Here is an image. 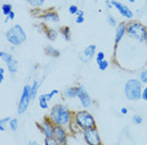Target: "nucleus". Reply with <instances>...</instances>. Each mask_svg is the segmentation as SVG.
Listing matches in <instances>:
<instances>
[{
  "label": "nucleus",
  "mask_w": 147,
  "mask_h": 145,
  "mask_svg": "<svg viewBox=\"0 0 147 145\" xmlns=\"http://www.w3.org/2000/svg\"><path fill=\"white\" fill-rule=\"evenodd\" d=\"M44 34L45 36L49 39L51 41H54L57 38H58V34H59V31H57L54 30V29H52V28H47L45 30H44Z\"/></svg>",
  "instance_id": "obj_19"
},
{
  "label": "nucleus",
  "mask_w": 147,
  "mask_h": 145,
  "mask_svg": "<svg viewBox=\"0 0 147 145\" xmlns=\"http://www.w3.org/2000/svg\"><path fill=\"white\" fill-rule=\"evenodd\" d=\"M141 99H142V100H146L147 101V85L142 89V98Z\"/></svg>",
  "instance_id": "obj_36"
},
{
  "label": "nucleus",
  "mask_w": 147,
  "mask_h": 145,
  "mask_svg": "<svg viewBox=\"0 0 147 145\" xmlns=\"http://www.w3.org/2000/svg\"><path fill=\"white\" fill-rule=\"evenodd\" d=\"M140 80L142 81V84H146L147 85V68L143 69V70L140 72Z\"/></svg>",
  "instance_id": "obj_28"
},
{
  "label": "nucleus",
  "mask_w": 147,
  "mask_h": 145,
  "mask_svg": "<svg viewBox=\"0 0 147 145\" xmlns=\"http://www.w3.org/2000/svg\"><path fill=\"white\" fill-rule=\"evenodd\" d=\"M79 8L77 5H71L69 6V14H73V15H77V13H78Z\"/></svg>",
  "instance_id": "obj_33"
},
{
  "label": "nucleus",
  "mask_w": 147,
  "mask_h": 145,
  "mask_svg": "<svg viewBox=\"0 0 147 145\" xmlns=\"http://www.w3.org/2000/svg\"><path fill=\"white\" fill-rule=\"evenodd\" d=\"M94 1H98V0H94Z\"/></svg>",
  "instance_id": "obj_46"
},
{
  "label": "nucleus",
  "mask_w": 147,
  "mask_h": 145,
  "mask_svg": "<svg viewBox=\"0 0 147 145\" xmlns=\"http://www.w3.org/2000/svg\"><path fill=\"white\" fill-rule=\"evenodd\" d=\"M106 5H107V8H108V9H112V8H113L111 0H106Z\"/></svg>",
  "instance_id": "obj_40"
},
{
  "label": "nucleus",
  "mask_w": 147,
  "mask_h": 145,
  "mask_svg": "<svg viewBox=\"0 0 147 145\" xmlns=\"http://www.w3.org/2000/svg\"><path fill=\"white\" fill-rule=\"evenodd\" d=\"M9 128H10L11 131H16L19 129V120L16 118H11L10 123H9Z\"/></svg>",
  "instance_id": "obj_24"
},
{
  "label": "nucleus",
  "mask_w": 147,
  "mask_h": 145,
  "mask_svg": "<svg viewBox=\"0 0 147 145\" xmlns=\"http://www.w3.org/2000/svg\"><path fill=\"white\" fill-rule=\"evenodd\" d=\"M5 38L13 47H19L26 40V33L20 24H15L5 31Z\"/></svg>",
  "instance_id": "obj_4"
},
{
  "label": "nucleus",
  "mask_w": 147,
  "mask_h": 145,
  "mask_svg": "<svg viewBox=\"0 0 147 145\" xmlns=\"http://www.w3.org/2000/svg\"><path fill=\"white\" fill-rule=\"evenodd\" d=\"M106 59V55H105V53L103 51H99V53H97L96 54V61H97V64H99L102 60H105Z\"/></svg>",
  "instance_id": "obj_30"
},
{
  "label": "nucleus",
  "mask_w": 147,
  "mask_h": 145,
  "mask_svg": "<svg viewBox=\"0 0 147 145\" xmlns=\"http://www.w3.org/2000/svg\"><path fill=\"white\" fill-rule=\"evenodd\" d=\"M145 44H146V47H147V38H146V41H145Z\"/></svg>",
  "instance_id": "obj_45"
},
{
  "label": "nucleus",
  "mask_w": 147,
  "mask_h": 145,
  "mask_svg": "<svg viewBox=\"0 0 147 145\" xmlns=\"http://www.w3.org/2000/svg\"><path fill=\"white\" fill-rule=\"evenodd\" d=\"M142 81L140 79H128L125 83V96L131 101H138L142 98Z\"/></svg>",
  "instance_id": "obj_3"
},
{
  "label": "nucleus",
  "mask_w": 147,
  "mask_h": 145,
  "mask_svg": "<svg viewBox=\"0 0 147 145\" xmlns=\"http://www.w3.org/2000/svg\"><path fill=\"white\" fill-rule=\"evenodd\" d=\"M11 60H14V57H13V54L8 53V54H6V57L4 58V63L6 64V63H9V61H11Z\"/></svg>",
  "instance_id": "obj_34"
},
{
  "label": "nucleus",
  "mask_w": 147,
  "mask_h": 145,
  "mask_svg": "<svg viewBox=\"0 0 147 145\" xmlns=\"http://www.w3.org/2000/svg\"><path fill=\"white\" fill-rule=\"evenodd\" d=\"M96 54H97V47L94 44H91V45H88V47H86L83 53L79 55V59H81L83 63H88V61H91L93 58H96Z\"/></svg>",
  "instance_id": "obj_13"
},
{
  "label": "nucleus",
  "mask_w": 147,
  "mask_h": 145,
  "mask_svg": "<svg viewBox=\"0 0 147 145\" xmlns=\"http://www.w3.org/2000/svg\"><path fill=\"white\" fill-rule=\"evenodd\" d=\"M10 120H11V118L10 116H5V118H1L0 119V126H5V124L6 123H10Z\"/></svg>",
  "instance_id": "obj_32"
},
{
  "label": "nucleus",
  "mask_w": 147,
  "mask_h": 145,
  "mask_svg": "<svg viewBox=\"0 0 147 145\" xmlns=\"http://www.w3.org/2000/svg\"><path fill=\"white\" fill-rule=\"evenodd\" d=\"M127 113H128V109H127V108H122L121 109V114L122 115H126Z\"/></svg>",
  "instance_id": "obj_41"
},
{
  "label": "nucleus",
  "mask_w": 147,
  "mask_h": 145,
  "mask_svg": "<svg viewBox=\"0 0 147 145\" xmlns=\"http://www.w3.org/2000/svg\"><path fill=\"white\" fill-rule=\"evenodd\" d=\"M26 145H39V143H36V141H34V140H30V141H28Z\"/></svg>",
  "instance_id": "obj_42"
},
{
  "label": "nucleus",
  "mask_w": 147,
  "mask_h": 145,
  "mask_svg": "<svg viewBox=\"0 0 147 145\" xmlns=\"http://www.w3.org/2000/svg\"><path fill=\"white\" fill-rule=\"evenodd\" d=\"M14 19H15V13H14V11H11L10 14L6 16V21H9V20H14Z\"/></svg>",
  "instance_id": "obj_37"
},
{
  "label": "nucleus",
  "mask_w": 147,
  "mask_h": 145,
  "mask_svg": "<svg viewBox=\"0 0 147 145\" xmlns=\"http://www.w3.org/2000/svg\"><path fill=\"white\" fill-rule=\"evenodd\" d=\"M28 1V4L32 6V8H40V6H43V4L45 3V0H26Z\"/></svg>",
  "instance_id": "obj_23"
},
{
  "label": "nucleus",
  "mask_w": 147,
  "mask_h": 145,
  "mask_svg": "<svg viewBox=\"0 0 147 145\" xmlns=\"http://www.w3.org/2000/svg\"><path fill=\"white\" fill-rule=\"evenodd\" d=\"M38 100H39V106H40V108L43 109V110H47V109L49 108V101L45 99L44 94H39Z\"/></svg>",
  "instance_id": "obj_21"
},
{
  "label": "nucleus",
  "mask_w": 147,
  "mask_h": 145,
  "mask_svg": "<svg viewBox=\"0 0 147 145\" xmlns=\"http://www.w3.org/2000/svg\"><path fill=\"white\" fill-rule=\"evenodd\" d=\"M40 18H42V20L45 23H52V24L59 23V14L54 9H48V10L43 11L40 14Z\"/></svg>",
  "instance_id": "obj_12"
},
{
  "label": "nucleus",
  "mask_w": 147,
  "mask_h": 145,
  "mask_svg": "<svg viewBox=\"0 0 147 145\" xmlns=\"http://www.w3.org/2000/svg\"><path fill=\"white\" fill-rule=\"evenodd\" d=\"M136 0H128V3H135Z\"/></svg>",
  "instance_id": "obj_44"
},
{
  "label": "nucleus",
  "mask_w": 147,
  "mask_h": 145,
  "mask_svg": "<svg viewBox=\"0 0 147 145\" xmlns=\"http://www.w3.org/2000/svg\"><path fill=\"white\" fill-rule=\"evenodd\" d=\"M45 79V76H43L40 80H34L33 83L30 84L32 85V96L33 99H35L36 96H38V93H39V88L42 86V83H43V80Z\"/></svg>",
  "instance_id": "obj_15"
},
{
  "label": "nucleus",
  "mask_w": 147,
  "mask_h": 145,
  "mask_svg": "<svg viewBox=\"0 0 147 145\" xmlns=\"http://www.w3.org/2000/svg\"><path fill=\"white\" fill-rule=\"evenodd\" d=\"M77 16H84V11L79 9V10H78V13H77Z\"/></svg>",
  "instance_id": "obj_43"
},
{
  "label": "nucleus",
  "mask_w": 147,
  "mask_h": 145,
  "mask_svg": "<svg viewBox=\"0 0 147 145\" xmlns=\"http://www.w3.org/2000/svg\"><path fill=\"white\" fill-rule=\"evenodd\" d=\"M6 68H8V70L9 72H10L11 75H14L16 71H18V69H19V61L16 60V59H14V60H11V61H9V63H6Z\"/></svg>",
  "instance_id": "obj_17"
},
{
  "label": "nucleus",
  "mask_w": 147,
  "mask_h": 145,
  "mask_svg": "<svg viewBox=\"0 0 147 145\" xmlns=\"http://www.w3.org/2000/svg\"><path fill=\"white\" fill-rule=\"evenodd\" d=\"M83 140L86 141L87 145H102V139L101 135H99V131L97 128H93V129H87L81 131Z\"/></svg>",
  "instance_id": "obj_8"
},
{
  "label": "nucleus",
  "mask_w": 147,
  "mask_h": 145,
  "mask_svg": "<svg viewBox=\"0 0 147 145\" xmlns=\"http://www.w3.org/2000/svg\"><path fill=\"white\" fill-rule=\"evenodd\" d=\"M59 94V90L58 89H53L52 91H49V93H45L44 94V96H45V99L48 101H51L52 99H53V96H55V95H58Z\"/></svg>",
  "instance_id": "obj_25"
},
{
  "label": "nucleus",
  "mask_w": 147,
  "mask_h": 145,
  "mask_svg": "<svg viewBox=\"0 0 147 145\" xmlns=\"http://www.w3.org/2000/svg\"><path fill=\"white\" fill-rule=\"evenodd\" d=\"M143 121V118L141 116L140 114H135V115H132V123L133 124H136V125H140Z\"/></svg>",
  "instance_id": "obj_27"
},
{
  "label": "nucleus",
  "mask_w": 147,
  "mask_h": 145,
  "mask_svg": "<svg viewBox=\"0 0 147 145\" xmlns=\"http://www.w3.org/2000/svg\"><path fill=\"white\" fill-rule=\"evenodd\" d=\"M5 79V69L4 68H0V83H3Z\"/></svg>",
  "instance_id": "obj_35"
},
{
  "label": "nucleus",
  "mask_w": 147,
  "mask_h": 145,
  "mask_svg": "<svg viewBox=\"0 0 147 145\" xmlns=\"http://www.w3.org/2000/svg\"><path fill=\"white\" fill-rule=\"evenodd\" d=\"M109 67V61L108 60H102L101 63L98 64V68H99V70H102V71H105V70H107V68Z\"/></svg>",
  "instance_id": "obj_29"
},
{
  "label": "nucleus",
  "mask_w": 147,
  "mask_h": 145,
  "mask_svg": "<svg viewBox=\"0 0 147 145\" xmlns=\"http://www.w3.org/2000/svg\"><path fill=\"white\" fill-rule=\"evenodd\" d=\"M32 100H33V96H32V85L25 84L24 88H23L20 98H19V103H18V114L19 115L26 113V110H28L29 104H30Z\"/></svg>",
  "instance_id": "obj_6"
},
{
  "label": "nucleus",
  "mask_w": 147,
  "mask_h": 145,
  "mask_svg": "<svg viewBox=\"0 0 147 145\" xmlns=\"http://www.w3.org/2000/svg\"><path fill=\"white\" fill-rule=\"evenodd\" d=\"M125 35H127V23L119 21L118 25L116 26V33H115V49L118 48L119 43L122 41Z\"/></svg>",
  "instance_id": "obj_11"
},
{
  "label": "nucleus",
  "mask_w": 147,
  "mask_h": 145,
  "mask_svg": "<svg viewBox=\"0 0 147 145\" xmlns=\"http://www.w3.org/2000/svg\"><path fill=\"white\" fill-rule=\"evenodd\" d=\"M76 23L77 24H82V23H84V16H77Z\"/></svg>",
  "instance_id": "obj_38"
},
{
  "label": "nucleus",
  "mask_w": 147,
  "mask_h": 145,
  "mask_svg": "<svg viewBox=\"0 0 147 145\" xmlns=\"http://www.w3.org/2000/svg\"><path fill=\"white\" fill-rule=\"evenodd\" d=\"M72 124L76 129H78L81 131L97 128V123H96L94 116H93L87 109H83V110H78V111H76V113H73Z\"/></svg>",
  "instance_id": "obj_2"
},
{
  "label": "nucleus",
  "mask_w": 147,
  "mask_h": 145,
  "mask_svg": "<svg viewBox=\"0 0 147 145\" xmlns=\"http://www.w3.org/2000/svg\"><path fill=\"white\" fill-rule=\"evenodd\" d=\"M107 21H108V24L111 25V26H116L118 25V23H117V20H116V18L115 16H112V15H108V18H107Z\"/></svg>",
  "instance_id": "obj_31"
},
{
  "label": "nucleus",
  "mask_w": 147,
  "mask_h": 145,
  "mask_svg": "<svg viewBox=\"0 0 147 145\" xmlns=\"http://www.w3.org/2000/svg\"><path fill=\"white\" fill-rule=\"evenodd\" d=\"M6 54H8V53H6V51L1 50V51H0V59H1V60H4V58L6 57Z\"/></svg>",
  "instance_id": "obj_39"
},
{
  "label": "nucleus",
  "mask_w": 147,
  "mask_h": 145,
  "mask_svg": "<svg viewBox=\"0 0 147 145\" xmlns=\"http://www.w3.org/2000/svg\"><path fill=\"white\" fill-rule=\"evenodd\" d=\"M111 1H112L113 8L117 9L118 13L123 16V18L128 19V20H132V19H133V11L128 8V6L125 5V4H122V3H119V1H117V0H111Z\"/></svg>",
  "instance_id": "obj_10"
},
{
  "label": "nucleus",
  "mask_w": 147,
  "mask_h": 145,
  "mask_svg": "<svg viewBox=\"0 0 147 145\" xmlns=\"http://www.w3.org/2000/svg\"><path fill=\"white\" fill-rule=\"evenodd\" d=\"M77 98L79 99V103H81V105L84 109H88L93 103L91 95L87 91V89L81 84L77 85Z\"/></svg>",
  "instance_id": "obj_9"
},
{
  "label": "nucleus",
  "mask_w": 147,
  "mask_h": 145,
  "mask_svg": "<svg viewBox=\"0 0 147 145\" xmlns=\"http://www.w3.org/2000/svg\"><path fill=\"white\" fill-rule=\"evenodd\" d=\"M127 35L131 39L140 41V43H145L147 38V28L146 25H143L142 23L137 21V20H131L127 23Z\"/></svg>",
  "instance_id": "obj_5"
},
{
  "label": "nucleus",
  "mask_w": 147,
  "mask_h": 145,
  "mask_svg": "<svg viewBox=\"0 0 147 145\" xmlns=\"http://www.w3.org/2000/svg\"><path fill=\"white\" fill-rule=\"evenodd\" d=\"M11 11H13V5L10 4V3H4V4L1 5V13L5 16H8Z\"/></svg>",
  "instance_id": "obj_22"
},
{
  "label": "nucleus",
  "mask_w": 147,
  "mask_h": 145,
  "mask_svg": "<svg viewBox=\"0 0 147 145\" xmlns=\"http://www.w3.org/2000/svg\"><path fill=\"white\" fill-rule=\"evenodd\" d=\"M44 145H62L55 138H45L44 139Z\"/></svg>",
  "instance_id": "obj_26"
},
{
  "label": "nucleus",
  "mask_w": 147,
  "mask_h": 145,
  "mask_svg": "<svg viewBox=\"0 0 147 145\" xmlns=\"http://www.w3.org/2000/svg\"><path fill=\"white\" fill-rule=\"evenodd\" d=\"M44 53H45V55H48V57H51V58L61 57V51H59L58 49H55L54 47H52V45H47L44 48Z\"/></svg>",
  "instance_id": "obj_16"
},
{
  "label": "nucleus",
  "mask_w": 147,
  "mask_h": 145,
  "mask_svg": "<svg viewBox=\"0 0 147 145\" xmlns=\"http://www.w3.org/2000/svg\"><path fill=\"white\" fill-rule=\"evenodd\" d=\"M48 118L55 124V126L69 128V125L73 121V113L67 105L62 103H57L51 108Z\"/></svg>",
  "instance_id": "obj_1"
},
{
  "label": "nucleus",
  "mask_w": 147,
  "mask_h": 145,
  "mask_svg": "<svg viewBox=\"0 0 147 145\" xmlns=\"http://www.w3.org/2000/svg\"><path fill=\"white\" fill-rule=\"evenodd\" d=\"M54 138L59 141L62 145H68V138H69V133L67 130L65 126H57L55 128V134Z\"/></svg>",
  "instance_id": "obj_14"
},
{
  "label": "nucleus",
  "mask_w": 147,
  "mask_h": 145,
  "mask_svg": "<svg viewBox=\"0 0 147 145\" xmlns=\"http://www.w3.org/2000/svg\"><path fill=\"white\" fill-rule=\"evenodd\" d=\"M36 128L40 130V133L44 135V138H54L57 126L48 116H45L40 123H36Z\"/></svg>",
  "instance_id": "obj_7"
},
{
  "label": "nucleus",
  "mask_w": 147,
  "mask_h": 145,
  "mask_svg": "<svg viewBox=\"0 0 147 145\" xmlns=\"http://www.w3.org/2000/svg\"><path fill=\"white\" fill-rule=\"evenodd\" d=\"M59 34L63 36V39H64L65 41H71V28L69 26H62L61 29H59Z\"/></svg>",
  "instance_id": "obj_20"
},
{
  "label": "nucleus",
  "mask_w": 147,
  "mask_h": 145,
  "mask_svg": "<svg viewBox=\"0 0 147 145\" xmlns=\"http://www.w3.org/2000/svg\"><path fill=\"white\" fill-rule=\"evenodd\" d=\"M63 95H64V98H67V99H74V98H77V86L67 88L64 90V93H63Z\"/></svg>",
  "instance_id": "obj_18"
}]
</instances>
